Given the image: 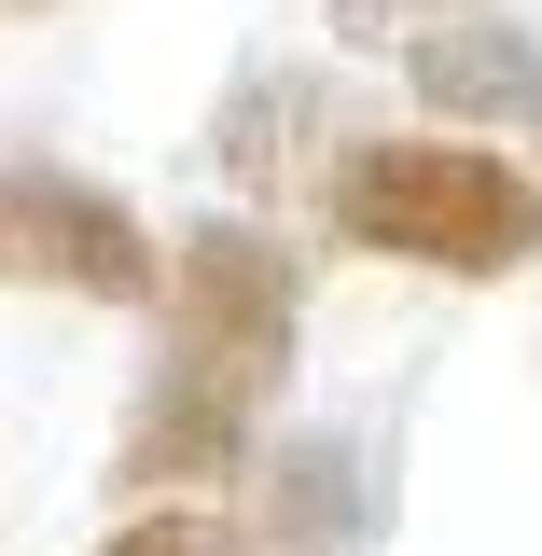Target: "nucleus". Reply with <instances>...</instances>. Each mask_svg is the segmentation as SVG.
Wrapping results in <instances>:
<instances>
[{"mask_svg":"<svg viewBox=\"0 0 542 556\" xmlns=\"http://www.w3.org/2000/svg\"><path fill=\"white\" fill-rule=\"evenodd\" d=\"M320 208L348 251L431 265V278H515L542 251V181L515 153H474V139H362Z\"/></svg>","mask_w":542,"mask_h":556,"instance_id":"2","label":"nucleus"},{"mask_svg":"<svg viewBox=\"0 0 542 556\" xmlns=\"http://www.w3.org/2000/svg\"><path fill=\"white\" fill-rule=\"evenodd\" d=\"M278 362H292V251L251 237V223H196L181 237V278H167V362H153L126 445H112V486L237 473Z\"/></svg>","mask_w":542,"mask_h":556,"instance_id":"1","label":"nucleus"},{"mask_svg":"<svg viewBox=\"0 0 542 556\" xmlns=\"http://www.w3.org/2000/svg\"><path fill=\"white\" fill-rule=\"evenodd\" d=\"M14 278H42V292H84V306H139L153 292V237H139V208L112 181H70V167H14Z\"/></svg>","mask_w":542,"mask_h":556,"instance_id":"3","label":"nucleus"},{"mask_svg":"<svg viewBox=\"0 0 542 556\" xmlns=\"http://www.w3.org/2000/svg\"><path fill=\"white\" fill-rule=\"evenodd\" d=\"M459 14H487V0H335L348 42H431V28H459Z\"/></svg>","mask_w":542,"mask_h":556,"instance_id":"7","label":"nucleus"},{"mask_svg":"<svg viewBox=\"0 0 542 556\" xmlns=\"http://www.w3.org/2000/svg\"><path fill=\"white\" fill-rule=\"evenodd\" d=\"M362 529H376V459H362L348 431H306V445H278V459H265V543L348 556Z\"/></svg>","mask_w":542,"mask_h":556,"instance_id":"5","label":"nucleus"},{"mask_svg":"<svg viewBox=\"0 0 542 556\" xmlns=\"http://www.w3.org/2000/svg\"><path fill=\"white\" fill-rule=\"evenodd\" d=\"M98 556H251V543H237L223 515H196V501H181V515H126Z\"/></svg>","mask_w":542,"mask_h":556,"instance_id":"6","label":"nucleus"},{"mask_svg":"<svg viewBox=\"0 0 542 556\" xmlns=\"http://www.w3.org/2000/svg\"><path fill=\"white\" fill-rule=\"evenodd\" d=\"M404 56H417V98H431L445 126L542 139V42L515 28V14H459V28H431V42H404Z\"/></svg>","mask_w":542,"mask_h":556,"instance_id":"4","label":"nucleus"}]
</instances>
